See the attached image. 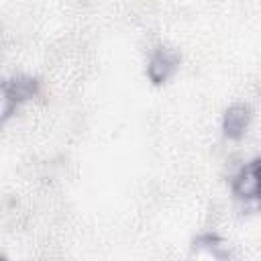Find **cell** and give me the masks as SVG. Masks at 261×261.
<instances>
[{"label":"cell","mask_w":261,"mask_h":261,"mask_svg":"<svg viewBox=\"0 0 261 261\" xmlns=\"http://www.w3.org/2000/svg\"><path fill=\"white\" fill-rule=\"evenodd\" d=\"M37 88H39V84L33 77H24V75H18V77H12L10 82H6L4 84V98H2V114H4V118L10 116V110L18 102L33 98L37 94Z\"/></svg>","instance_id":"1"},{"label":"cell","mask_w":261,"mask_h":261,"mask_svg":"<svg viewBox=\"0 0 261 261\" xmlns=\"http://www.w3.org/2000/svg\"><path fill=\"white\" fill-rule=\"evenodd\" d=\"M261 188V159L249 163L234 179V192L241 198H257Z\"/></svg>","instance_id":"2"},{"label":"cell","mask_w":261,"mask_h":261,"mask_svg":"<svg viewBox=\"0 0 261 261\" xmlns=\"http://www.w3.org/2000/svg\"><path fill=\"white\" fill-rule=\"evenodd\" d=\"M257 200H259V208H261V188H259V194H257Z\"/></svg>","instance_id":"6"},{"label":"cell","mask_w":261,"mask_h":261,"mask_svg":"<svg viewBox=\"0 0 261 261\" xmlns=\"http://www.w3.org/2000/svg\"><path fill=\"white\" fill-rule=\"evenodd\" d=\"M175 63H177V59L169 49H157L149 61V67H147L151 82H155V84L165 82L169 77V73L173 71Z\"/></svg>","instance_id":"4"},{"label":"cell","mask_w":261,"mask_h":261,"mask_svg":"<svg viewBox=\"0 0 261 261\" xmlns=\"http://www.w3.org/2000/svg\"><path fill=\"white\" fill-rule=\"evenodd\" d=\"M249 120H251V112H249L247 106H243V104L230 106L224 114V120H222L224 135L228 139H241L245 128L249 126Z\"/></svg>","instance_id":"3"},{"label":"cell","mask_w":261,"mask_h":261,"mask_svg":"<svg viewBox=\"0 0 261 261\" xmlns=\"http://www.w3.org/2000/svg\"><path fill=\"white\" fill-rule=\"evenodd\" d=\"M198 245L200 247H204V249H208L214 257H218V259H228V247L224 245V241L220 239V237H216V234H204V237H200L198 239Z\"/></svg>","instance_id":"5"}]
</instances>
